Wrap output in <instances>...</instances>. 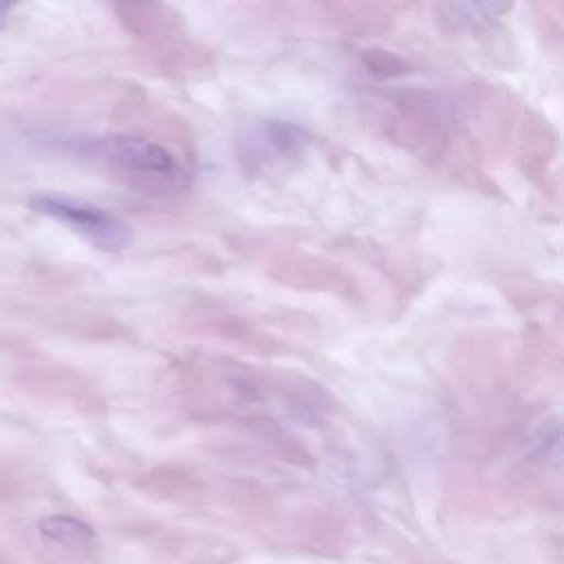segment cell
<instances>
[{"instance_id": "6da1fadb", "label": "cell", "mask_w": 564, "mask_h": 564, "mask_svg": "<svg viewBox=\"0 0 564 564\" xmlns=\"http://www.w3.org/2000/svg\"><path fill=\"white\" fill-rule=\"evenodd\" d=\"M31 207L40 214L66 223L99 249L119 251L130 242V227L121 218L84 200L42 194L31 200Z\"/></svg>"}, {"instance_id": "7a4b0ae2", "label": "cell", "mask_w": 564, "mask_h": 564, "mask_svg": "<svg viewBox=\"0 0 564 564\" xmlns=\"http://www.w3.org/2000/svg\"><path fill=\"white\" fill-rule=\"evenodd\" d=\"M88 152L112 167L130 174H143L148 178H161L163 183L178 185L187 178L176 159L161 145L139 137H104L88 145Z\"/></svg>"}, {"instance_id": "3957f363", "label": "cell", "mask_w": 564, "mask_h": 564, "mask_svg": "<svg viewBox=\"0 0 564 564\" xmlns=\"http://www.w3.org/2000/svg\"><path fill=\"white\" fill-rule=\"evenodd\" d=\"M308 141L311 137L302 126L289 121H260L245 130L240 148L247 165H278L286 159H297Z\"/></svg>"}, {"instance_id": "277c9868", "label": "cell", "mask_w": 564, "mask_h": 564, "mask_svg": "<svg viewBox=\"0 0 564 564\" xmlns=\"http://www.w3.org/2000/svg\"><path fill=\"white\" fill-rule=\"evenodd\" d=\"M37 529L46 540L68 549H82L95 538L93 529L86 522L70 516H48L37 522Z\"/></svg>"}]
</instances>
